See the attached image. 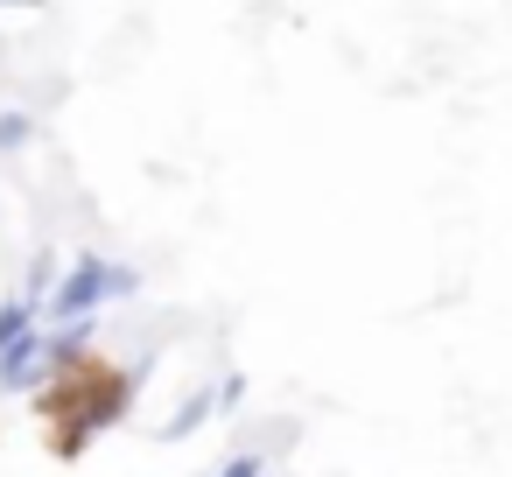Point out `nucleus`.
<instances>
[{
    "mask_svg": "<svg viewBox=\"0 0 512 477\" xmlns=\"http://www.w3.org/2000/svg\"><path fill=\"white\" fill-rule=\"evenodd\" d=\"M134 288H141V274H134V267H120V260H106V253H78V260H71V274L57 281L50 316H64V323H92V309H106V302L134 295Z\"/></svg>",
    "mask_w": 512,
    "mask_h": 477,
    "instance_id": "f257e3e1",
    "label": "nucleus"
},
{
    "mask_svg": "<svg viewBox=\"0 0 512 477\" xmlns=\"http://www.w3.org/2000/svg\"><path fill=\"white\" fill-rule=\"evenodd\" d=\"M78 386H85L78 407L57 421V456H78L92 442V428H113L134 400V372H106V379H78Z\"/></svg>",
    "mask_w": 512,
    "mask_h": 477,
    "instance_id": "f03ea898",
    "label": "nucleus"
},
{
    "mask_svg": "<svg viewBox=\"0 0 512 477\" xmlns=\"http://www.w3.org/2000/svg\"><path fill=\"white\" fill-rule=\"evenodd\" d=\"M36 330H43V309H36L29 295H8V302H0V365H8Z\"/></svg>",
    "mask_w": 512,
    "mask_h": 477,
    "instance_id": "7ed1b4c3",
    "label": "nucleus"
},
{
    "mask_svg": "<svg viewBox=\"0 0 512 477\" xmlns=\"http://www.w3.org/2000/svg\"><path fill=\"white\" fill-rule=\"evenodd\" d=\"M211 414H218V393H211V386H197V393H190V400H183V407L162 421V442H190V435H197Z\"/></svg>",
    "mask_w": 512,
    "mask_h": 477,
    "instance_id": "20e7f679",
    "label": "nucleus"
},
{
    "mask_svg": "<svg viewBox=\"0 0 512 477\" xmlns=\"http://www.w3.org/2000/svg\"><path fill=\"white\" fill-rule=\"evenodd\" d=\"M29 141H36V113L8 106V113H0V155H15V148H29Z\"/></svg>",
    "mask_w": 512,
    "mask_h": 477,
    "instance_id": "39448f33",
    "label": "nucleus"
},
{
    "mask_svg": "<svg viewBox=\"0 0 512 477\" xmlns=\"http://www.w3.org/2000/svg\"><path fill=\"white\" fill-rule=\"evenodd\" d=\"M211 477H267V456H260V449H239V456H225Z\"/></svg>",
    "mask_w": 512,
    "mask_h": 477,
    "instance_id": "423d86ee",
    "label": "nucleus"
},
{
    "mask_svg": "<svg viewBox=\"0 0 512 477\" xmlns=\"http://www.w3.org/2000/svg\"><path fill=\"white\" fill-rule=\"evenodd\" d=\"M239 407H246V379L225 372V379H218V414H239Z\"/></svg>",
    "mask_w": 512,
    "mask_h": 477,
    "instance_id": "0eeeda50",
    "label": "nucleus"
}]
</instances>
